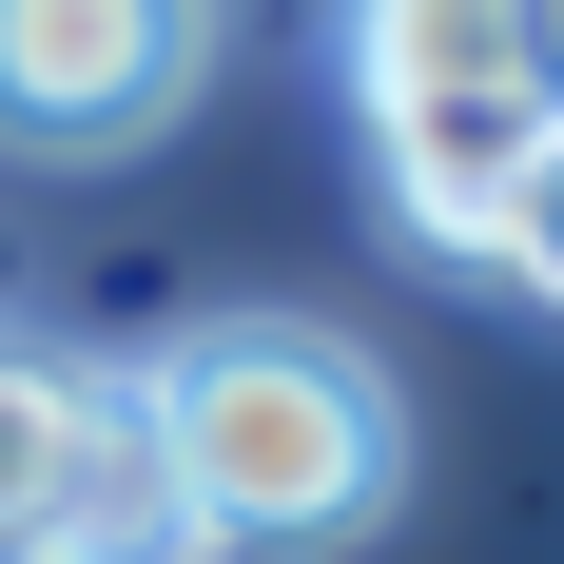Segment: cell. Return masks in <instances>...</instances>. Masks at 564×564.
<instances>
[{"label":"cell","mask_w":564,"mask_h":564,"mask_svg":"<svg viewBox=\"0 0 564 564\" xmlns=\"http://www.w3.org/2000/svg\"><path fill=\"white\" fill-rule=\"evenodd\" d=\"M137 448H156L175 525L195 545H253V564H332L390 525L409 487V409L390 370L350 332H312V312H195V332L137 370Z\"/></svg>","instance_id":"1"},{"label":"cell","mask_w":564,"mask_h":564,"mask_svg":"<svg viewBox=\"0 0 564 564\" xmlns=\"http://www.w3.org/2000/svg\"><path fill=\"white\" fill-rule=\"evenodd\" d=\"M234 0H0V156L20 175H117L215 98Z\"/></svg>","instance_id":"2"},{"label":"cell","mask_w":564,"mask_h":564,"mask_svg":"<svg viewBox=\"0 0 564 564\" xmlns=\"http://www.w3.org/2000/svg\"><path fill=\"white\" fill-rule=\"evenodd\" d=\"M332 78L370 137L429 117H564V0H332Z\"/></svg>","instance_id":"3"},{"label":"cell","mask_w":564,"mask_h":564,"mask_svg":"<svg viewBox=\"0 0 564 564\" xmlns=\"http://www.w3.org/2000/svg\"><path fill=\"white\" fill-rule=\"evenodd\" d=\"M98 448H117V370H78V350H40V332H0V564L78 525Z\"/></svg>","instance_id":"4"},{"label":"cell","mask_w":564,"mask_h":564,"mask_svg":"<svg viewBox=\"0 0 564 564\" xmlns=\"http://www.w3.org/2000/svg\"><path fill=\"white\" fill-rule=\"evenodd\" d=\"M487 273H507L525 312H564V117H545V156H525V195H507V234H487Z\"/></svg>","instance_id":"5"},{"label":"cell","mask_w":564,"mask_h":564,"mask_svg":"<svg viewBox=\"0 0 564 564\" xmlns=\"http://www.w3.org/2000/svg\"><path fill=\"white\" fill-rule=\"evenodd\" d=\"M20 564H58V545H20Z\"/></svg>","instance_id":"6"}]
</instances>
